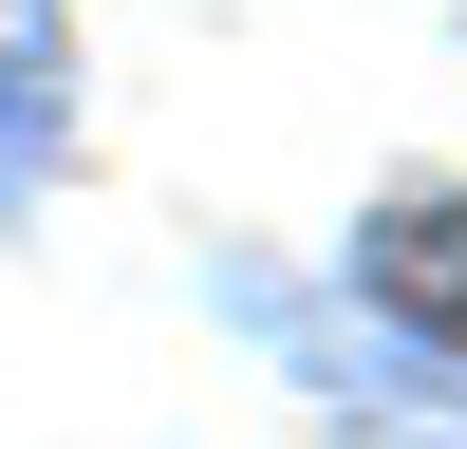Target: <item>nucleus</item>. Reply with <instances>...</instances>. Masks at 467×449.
<instances>
[{
    "label": "nucleus",
    "instance_id": "f257e3e1",
    "mask_svg": "<svg viewBox=\"0 0 467 449\" xmlns=\"http://www.w3.org/2000/svg\"><path fill=\"white\" fill-rule=\"evenodd\" d=\"M356 299H374V318H411V337L467 374V187H431V206L374 224V244H356Z\"/></svg>",
    "mask_w": 467,
    "mask_h": 449
},
{
    "label": "nucleus",
    "instance_id": "f03ea898",
    "mask_svg": "<svg viewBox=\"0 0 467 449\" xmlns=\"http://www.w3.org/2000/svg\"><path fill=\"white\" fill-rule=\"evenodd\" d=\"M57 131H75V37L57 0H0V206L57 169Z\"/></svg>",
    "mask_w": 467,
    "mask_h": 449
}]
</instances>
